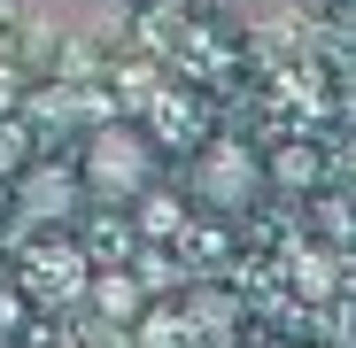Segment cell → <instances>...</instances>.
<instances>
[{
    "label": "cell",
    "mask_w": 356,
    "mask_h": 348,
    "mask_svg": "<svg viewBox=\"0 0 356 348\" xmlns=\"http://www.w3.org/2000/svg\"><path fill=\"white\" fill-rule=\"evenodd\" d=\"M78 179H86V194H101V201H132V194H147V179H155V140L132 132V124H101V132L86 140Z\"/></svg>",
    "instance_id": "6da1fadb"
},
{
    "label": "cell",
    "mask_w": 356,
    "mask_h": 348,
    "mask_svg": "<svg viewBox=\"0 0 356 348\" xmlns=\"http://www.w3.org/2000/svg\"><path fill=\"white\" fill-rule=\"evenodd\" d=\"M256 186H264V163H256V147H241V140H209L202 155H194V201L202 209H248L256 201Z\"/></svg>",
    "instance_id": "7a4b0ae2"
},
{
    "label": "cell",
    "mask_w": 356,
    "mask_h": 348,
    "mask_svg": "<svg viewBox=\"0 0 356 348\" xmlns=\"http://www.w3.org/2000/svg\"><path fill=\"white\" fill-rule=\"evenodd\" d=\"M16 8L39 31H54V39H108L116 24H124L132 0H16Z\"/></svg>",
    "instance_id": "3957f363"
},
{
    "label": "cell",
    "mask_w": 356,
    "mask_h": 348,
    "mask_svg": "<svg viewBox=\"0 0 356 348\" xmlns=\"http://www.w3.org/2000/svg\"><path fill=\"white\" fill-rule=\"evenodd\" d=\"M217 8H225L232 24H248V31H264V24H294V16H310L318 0H217Z\"/></svg>",
    "instance_id": "277c9868"
},
{
    "label": "cell",
    "mask_w": 356,
    "mask_h": 348,
    "mask_svg": "<svg viewBox=\"0 0 356 348\" xmlns=\"http://www.w3.org/2000/svg\"><path fill=\"white\" fill-rule=\"evenodd\" d=\"M279 179H286V186H310L318 163H310V155H279Z\"/></svg>",
    "instance_id": "5b68a950"
},
{
    "label": "cell",
    "mask_w": 356,
    "mask_h": 348,
    "mask_svg": "<svg viewBox=\"0 0 356 348\" xmlns=\"http://www.w3.org/2000/svg\"><path fill=\"white\" fill-rule=\"evenodd\" d=\"M8 108H16V70L0 63V116H8Z\"/></svg>",
    "instance_id": "8992f818"
}]
</instances>
